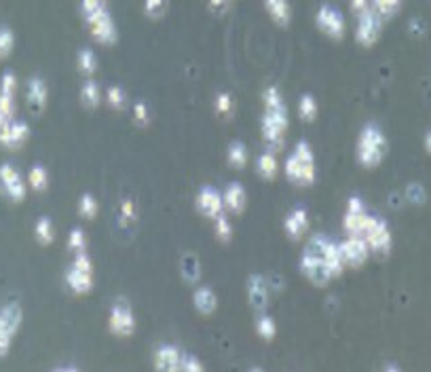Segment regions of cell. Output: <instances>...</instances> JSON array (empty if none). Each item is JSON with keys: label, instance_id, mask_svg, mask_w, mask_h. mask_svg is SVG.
<instances>
[{"label": "cell", "instance_id": "1", "mask_svg": "<svg viewBox=\"0 0 431 372\" xmlns=\"http://www.w3.org/2000/svg\"><path fill=\"white\" fill-rule=\"evenodd\" d=\"M290 127V113L279 87L271 85L262 91V117H260V138L266 150L282 152L286 144V134Z\"/></svg>", "mask_w": 431, "mask_h": 372}, {"label": "cell", "instance_id": "2", "mask_svg": "<svg viewBox=\"0 0 431 372\" xmlns=\"http://www.w3.org/2000/svg\"><path fill=\"white\" fill-rule=\"evenodd\" d=\"M328 243H330V237L328 235H313L309 237V241L304 243V250L300 254V260H298V267H300V273L317 288H323L328 286L334 277L328 269L326 264V250H328Z\"/></svg>", "mask_w": 431, "mask_h": 372}, {"label": "cell", "instance_id": "3", "mask_svg": "<svg viewBox=\"0 0 431 372\" xmlns=\"http://www.w3.org/2000/svg\"><path fill=\"white\" fill-rule=\"evenodd\" d=\"M284 176L290 184L298 188H309L317 180V159L315 150L307 140H300L294 144V148L288 152L284 161Z\"/></svg>", "mask_w": 431, "mask_h": 372}, {"label": "cell", "instance_id": "4", "mask_svg": "<svg viewBox=\"0 0 431 372\" xmlns=\"http://www.w3.org/2000/svg\"><path fill=\"white\" fill-rule=\"evenodd\" d=\"M389 142L381 125L366 123L355 140V159L364 170H376L387 159Z\"/></svg>", "mask_w": 431, "mask_h": 372}, {"label": "cell", "instance_id": "5", "mask_svg": "<svg viewBox=\"0 0 431 372\" xmlns=\"http://www.w3.org/2000/svg\"><path fill=\"white\" fill-rule=\"evenodd\" d=\"M81 13L93 40L99 45L117 42L119 28L111 9H108V0H81Z\"/></svg>", "mask_w": 431, "mask_h": 372}, {"label": "cell", "instance_id": "6", "mask_svg": "<svg viewBox=\"0 0 431 372\" xmlns=\"http://www.w3.org/2000/svg\"><path fill=\"white\" fill-rule=\"evenodd\" d=\"M64 282L68 290L76 296H85L93 290L95 284V271H93V260L89 252L72 254V260L64 273Z\"/></svg>", "mask_w": 431, "mask_h": 372}, {"label": "cell", "instance_id": "7", "mask_svg": "<svg viewBox=\"0 0 431 372\" xmlns=\"http://www.w3.org/2000/svg\"><path fill=\"white\" fill-rule=\"evenodd\" d=\"M370 254L372 256H389L391 254V248H393V233H391V227L376 214H370L361 235H359Z\"/></svg>", "mask_w": 431, "mask_h": 372}, {"label": "cell", "instance_id": "8", "mask_svg": "<svg viewBox=\"0 0 431 372\" xmlns=\"http://www.w3.org/2000/svg\"><path fill=\"white\" fill-rule=\"evenodd\" d=\"M315 26L332 40H341L347 34V19L339 7L330 3H321L315 11Z\"/></svg>", "mask_w": 431, "mask_h": 372}, {"label": "cell", "instance_id": "9", "mask_svg": "<svg viewBox=\"0 0 431 372\" xmlns=\"http://www.w3.org/2000/svg\"><path fill=\"white\" fill-rule=\"evenodd\" d=\"M383 24H385V19L376 13L374 7L366 9L364 13L355 15V40L361 47L376 45L381 38V34H383Z\"/></svg>", "mask_w": 431, "mask_h": 372}, {"label": "cell", "instance_id": "10", "mask_svg": "<svg viewBox=\"0 0 431 372\" xmlns=\"http://www.w3.org/2000/svg\"><path fill=\"white\" fill-rule=\"evenodd\" d=\"M108 330L119 339H129L136 332V313L129 302H113L111 313H108Z\"/></svg>", "mask_w": 431, "mask_h": 372}, {"label": "cell", "instance_id": "11", "mask_svg": "<svg viewBox=\"0 0 431 372\" xmlns=\"http://www.w3.org/2000/svg\"><path fill=\"white\" fill-rule=\"evenodd\" d=\"M22 320H24V313L19 305L11 302V305L0 307V357L9 353L13 337L17 334L22 326Z\"/></svg>", "mask_w": 431, "mask_h": 372}, {"label": "cell", "instance_id": "12", "mask_svg": "<svg viewBox=\"0 0 431 372\" xmlns=\"http://www.w3.org/2000/svg\"><path fill=\"white\" fill-rule=\"evenodd\" d=\"M372 211L368 209L366 201L359 197V195H351L347 199V205H345V214H343V231L345 235H353V237H359L368 218H370Z\"/></svg>", "mask_w": 431, "mask_h": 372}, {"label": "cell", "instance_id": "13", "mask_svg": "<svg viewBox=\"0 0 431 372\" xmlns=\"http://www.w3.org/2000/svg\"><path fill=\"white\" fill-rule=\"evenodd\" d=\"M195 207L199 214L205 218V220H216L218 216L227 214L225 211V201H222V191L218 188H213L209 184L201 186L197 191V197H195Z\"/></svg>", "mask_w": 431, "mask_h": 372}, {"label": "cell", "instance_id": "14", "mask_svg": "<svg viewBox=\"0 0 431 372\" xmlns=\"http://www.w3.org/2000/svg\"><path fill=\"white\" fill-rule=\"evenodd\" d=\"M0 191L5 193V197L13 203H19L28 195V180L13 168L11 163L0 165Z\"/></svg>", "mask_w": 431, "mask_h": 372}, {"label": "cell", "instance_id": "15", "mask_svg": "<svg viewBox=\"0 0 431 372\" xmlns=\"http://www.w3.org/2000/svg\"><path fill=\"white\" fill-rule=\"evenodd\" d=\"M15 91H17V76L7 70L0 79V127H5L9 121L15 119Z\"/></svg>", "mask_w": 431, "mask_h": 372}, {"label": "cell", "instance_id": "16", "mask_svg": "<svg viewBox=\"0 0 431 372\" xmlns=\"http://www.w3.org/2000/svg\"><path fill=\"white\" fill-rule=\"evenodd\" d=\"M341 245V254H343V260H345V267L347 269H359L368 262V258L372 256L366 241L361 237H353V235H345V239L339 241Z\"/></svg>", "mask_w": 431, "mask_h": 372}, {"label": "cell", "instance_id": "17", "mask_svg": "<svg viewBox=\"0 0 431 372\" xmlns=\"http://www.w3.org/2000/svg\"><path fill=\"white\" fill-rule=\"evenodd\" d=\"M309 227H311V216H309V209L302 205L292 207L284 218V233L288 235L290 241L304 239L309 233Z\"/></svg>", "mask_w": 431, "mask_h": 372}, {"label": "cell", "instance_id": "18", "mask_svg": "<svg viewBox=\"0 0 431 372\" xmlns=\"http://www.w3.org/2000/svg\"><path fill=\"white\" fill-rule=\"evenodd\" d=\"M247 300L256 313L266 311L268 300H271V282H268V277L260 273H254L247 277Z\"/></svg>", "mask_w": 431, "mask_h": 372}, {"label": "cell", "instance_id": "19", "mask_svg": "<svg viewBox=\"0 0 431 372\" xmlns=\"http://www.w3.org/2000/svg\"><path fill=\"white\" fill-rule=\"evenodd\" d=\"M180 362H182V351L172 343L158 345L152 353L154 372H180Z\"/></svg>", "mask_w": 431, "mask_h": 372}, {"label": "cell", "instance_id": "20", "mask_svg": "<svg viewBox=\"0 0 431 372\" xmlns=\"http://www.w3.org/2000/svg\"><path fill=\"white\" fill-rule=\"evenodd\" d=\"M28 138H30V125L22 119H13L5 127H0V146H5L9 150L24 146Z\"/></svg>", "mask_w": 431, "mask_h": 372}, {"label": "cell", "instance_id": "21", "mask_svg": "<svg viewBox=\"0 0 431 372\" xmlns=\"http://www.w3.org/2000/svg\"><path fill=\"white\" fill-rule=\"evenodd\" d=\"M222 201H225V211L233 218L239 216L247 207V191L241 182H229L222 188Z\"/></svg>", "mask_w": 431, "mask_h": 372}, {"label": "cell", "instance_id": "22", "mask_svg": "<svg viewBox=\"0 0 431 372\" xmlns=\"http://www.w3.org/2000/svg\"><path fill=\"white\" fill-rule=\"evenodd\" d=\"M26 102H28L30 113H34V115H40L47 108L49 89H47V83L40 76H30L28 79V83H26Z\"/></svg>", "mask_w": 431, "mask_h": 372}, {"label": "cell", "instance_id": "23", "mask_svg": "<svg viewBox=\"0 0 431 372\" xmlns=\"http://www.w3.org/2000/svg\"><path fill=\"white\" fill-rule=\"evenodd\" d=\"M254 168H256V174L266 180V182H271L279 176L282 172V163H279V154L273 152V150H262L258 156H256V161H254Z\"/></svg>", "mask_w": 431, "mask_h": 372}, {"label": "cell", "instance_id": "24", "mask_svg": "<svg viewBox=\"0 0 431 372\" xmlns=\"http://www.w3.org/2000/svg\"><path fill=\"white\" fill-rule=\"evenodd\" d=\"M193 307L201 315H211L218 309V296H216V292L207 286H197L193 292Z\"/></svg>", "mask_w": 431, "mask_h": 372}, {"label": "cell", "instance_id": "25", "mask_svg": "<svg viewBox=\"0 0 431 372\" xmlns=\"http://www.w3.org/2000/svg\"><path fill=\"white\" fill-rule=\"evenodd\" d=\"M266 13L279 26H288L292 22V5L290 0H262Z\"/></svg>", "mask_w": 431, "mask_h": 372}, {"label": "cell", "instance_id": "26", "mask_svg": "<svg viewBox=\"0 0 431 372\" xmlns=\"http://www.w3.org/2000/svg\"><path fill=\"white\" fill-rule=\"evenodd\" d=\"M247 161H250V150H247L245 142L233 140V142L229 144V148H227V163H229L233 170L241 172V170H245Z\"/></svg>", "mask_w": 431, "mask_h": 372}, {"label": "cell", "instance_id": "27", "mask_svg": "<svg viewBox=\"0 0 431 372\" xmlns=\"http://www.w3.org/2000/svg\"><path fill=\"white\" fill-rule=\"evenodd\" d=\"M180 275L190 286L199 284V280H201V260L193 252H186L182 256V260H180Z\"/></svg>", "mask_w": 431, "mask_h": 372}, {"label": "cell", "instance_id": "28", "mask_svg": "<svg viewBox=\"0 0 431 372\" xmlns=\"http://www.w3.org/2000/svg\"><path fill=\"white\" fill-rule=\"evenodd\" d=\"M79 97H81V104L85 106V108H97V106L104 102V91L99 89L97 81L85 79V83L81 85Z\"/></svg>", "mask_w": 431, "mask_h": 372}, {"label": "cell", "instance_id": "29", "mask_svg": "<svg viewBox=\"0 0 431 372\" xmlns=\"http://www.w3.org/2000/svg\"><path fill=\"white\" fill-rule=\"evenodd\" d=\"M256 334L262 339V341H273L277 337V324L273 320V315H268V311H260L256 313Z\"/></svg>", "mask_w": 431, "mask_h": 372}, {"label": "cell", "instance_id": "30", "mask_svg": "<svg viewBox=\"0 0 431 372\" xmlns=\"http://www.w3.org/2000/svg\"><path fill=\"white\" fill-rule=\"evenodd\" d=\"M104 102L108 104V108H113V111H125L127 106H129L127 91H125L121 85L106 87V91H104Z\"/></svg>", "mask_w": 431, "mask_h": 372}, {"label": "cell", "instance_id": "31", "mask_svg": "<svg viewBox=\"0 0 431 372\" xmlns=\"http://www.w3.org/2000/svg\"><path fill=\"white\" fill-rule=\"evenodd\" d=\"M97 56L91 51V49H79V53H76V68H79V72L83 74V76H87V79H93V74H95V70H97Z\"/></svg>", "mask_w": 431, "mask_h": 372}, {"label": "cell", "instance_id": "32", "mask_svg": "<svg viewBox=\"0 0 431 372\" xmlns=\"http://www.w3.org/2000/svg\"><path fill=\"white\" fill-rule=\"evenodd\" d=\"M296 108H298V115L304 123H311L317 119V113H319V106H317V99L311 95V93H302L298 97V104H296Z\"/></svg>", "mask_w": 431, "mask_h": 372}, {"label": "cell", "instance_id": "33", "mask_svg": "<svg viewBox=\"0 0 431 372\" xmlns=\"http://www.w3.org/2000/svg\"><path fill=\"white\" fill-rule=\"evenodd\" d=\"M34 237H36V241L42 243V245H51L53 241H56V227H53L51 218L42 216V218L36 220V225H34Z\"/></svg>", "mask_w": 431, "mask_h": 372}, {"label": "cell", "instance_id": "34", "mask_svg": "<svg viewBox=\"0 0 431 372\" xmlns=\"http://www.w3.org/2000/svg\"><path fill=\"white\" fill-rule=\"evenodd\" d=\"M26 180H28V188L34 191V193H42V191L49 188V172H47V168H42V165L30 168Z\"/></svg>", "mask_w": 431, "mask_h": 372}, {"label": "cell", "instance_id": "35", "mask_svg": "<svg viewBox=\"0 0 431 372\" xmlns=\"http://www.w3.org/2000/svg\"><path fill=\"white\" fill-rule=\"evenodd\" d=\"M117 214H119V223L121 227H131L136 220H138V205L131 197H125L119 201V209H117Z\"/></svg>", "mask_w": 431, "mask_h": 372}, {"label": "cell", "instance_id": "36", "mask_svg": "<svg viewBox=\"0 0 431 372\" xmlns=\"http://www.w3.org/2000/svg\"><path fill=\"white\" fill-rule=\"evenodd\" d=\"M76 211H79V216L85 218V220H93L97 216V211H99V203L97 199L91 195V193H83L79 197V203H76Z\"/></svg>", "mask_w": 431, "mask_h": 372}, {"label": "cell", "instance_id": "37", "mask_svg": "<svg viewBox=\"0 0 431 372\" xmlns=\"http://www.w3.org/2000/svg\"><path fill=\"white\" fill-rule=\"evenodd\" d=\"M211 229H213V235L218 241H231L233 239V223H231V216L229 214H222L216 220H211Z\"/></svg>", "mask_w": 431, "mask_h": 372}, {"label": "cell", "instance_id": "38", "mask_svg": "<svg viewBox=\"0 0 431 372\" xmlns=\"http://www.w3.org/2000/svg\"><path fill=\"white\" fill-rule=\"evenodd\" d=\"M170 0H142V11L150 19H158L168 13Z\"/></svg>", "mask_w": 431, "mask_h": 372}, {"label": "cell", "instance_id": "39", "mask_svg": "<svg viewBox=\"0 0 431 372\" xmlns=\"http://www.w3.org/2000/svg\"><path fill=\"white\" fill-rule=\"evenodd\" d=\"M404 201L410 205H425L427 201V191L421 182H410L404 188Z\"/></svg>", "mask_w": 431, "mask_h": 372}, {"label": "cell", "instance_id": "40", "mask_svg": "<svg viewBox=\"0 0 431 372\" xmlns=\"http://www.w3.org/2000/svg\"><path fill=\"white\" fill-rule=\"evenodd\" d=\"M87 245H89V239H87L85 229L74 227V229L68 233V250H70L72 254H81V252H87Z\"/></svg>", "mask_w": 431, "mask_h": 372}, {"label": "cell", "instance_id": "41", "mask_svg": "<svg viewBox=\"0 0 431 372\" xmlns=\"http://www.w3.org/2000/svg\"><path fill=\"white\" fill-rule=\"evenodd\" d=\"M213 111L218 113L220 117H229L233 111H235V99L229 91H220L216 93L213 97Z\"/></svg>", "mask_w": 431, "mask_h": 372}, {"label": "cell", "instance_id": "42", "mask_svg": "<svg viewBox=\"0 0 431 372\" xmlns=\"http://www.w3.org/2000/svg\"><path fill=\"white\" fill-rule=\"evenodd\" d=\"M131 121L138 125V127H148L150 121H152V115H150V108L146 102H133L131 106Z\"/></svg>", "mask_w": 431, "mask_h": 372}, {"label": "cell", "instance_id": "43", "mask_svg": "<svg viewBox=\"0 0 431 372\" xmlns=\"http://www.w3.org/2000/svg\"><path fill=\"white\" fill-rule=\"evenodd\" d=\"M370 3L383 19H391L402 7V0H370Z\"/></svg>", "mask_w": 431, "mask_h": 372}, {"label": "cell", "instance_id": "44", "mask_svg": "<svg viewBox=\"0 0 431 372\" xmlns=\"http://www.w3.org/2000/svg\"><path fill=\"white\" fill-rule=\"evenodd\" d=\"M180 372H205V366L199 357H195L193 353H182V362H180Z\"/></svg>", "mask_w": 431, "mask_h": 372}, {"label": "cell", "instance_id": "45", "mask_svg": "<svg viewBox=\"0 0 431 372\" xmlns=\"http://www.w3.org/2000/svg\"><path fill=\"white\" fill-rule=\"evenodd\" d=\"M13 45H15V36H13V32H11L9 28H0V58L9 56L11 49H13Z\"/></svg>", "mask_w": 431, "mask_h": 372}, {"label": "cell", "instance_id": "46", "mask_svg": "<svg viewBox=\"0 0 431 372\" xmlns=\"http://www.w3.org/2000/svg\"><path fill=\"white\" fill-rule=\"evenodd\" d=\"M207 5H209V9L213 11V13H227L229 9H231V5H233V0H207Z\"/></svg>", "mask_w": 431, "mask_h": 372}, {"label": "cell", "instance_id": "47", "mask_svg": "<svg viewBox=\"0 0 431 372\" xmlns=\"http://www.w3.org/2000/svg\"><path fill=\"white\" fill-rule=\"evenodd\" d=\"M351 11L355 13V15H359V13H364L366 9H370L372 7V3H370V0H351Z\"/></svg>", "mask_w": 431, "mask_h": 372}, {"label": "cell", "instance_id": "48", "mask_svg": "<svg viewBox=\"0 0 431 372\" xmlns=\"http://www.w3.org/2000/svg\"><path fill=\"white\" fill-rule=\"evenodd\" d=\"M423 24L421 22H416V19H410V30H412V34H416V36H421L423 34Z\"/></svg>", "mask_w": 431, "mask_h": 372}, {"label": "cell", "instance_id": "49", "mask_svg": "<svg viewBox=\"0 0 431 372\" xmlns=\"http://www.w3.org/2000/svg\"><path fill=\"white\" fill-rule=\"evenodd\" d=\"M423 146H425V152L431 156V129L425 134V138H423Z\"/></svg>", "mask_w": 431, "mask_h": 372}, {"label": "cell", "instance_id": "50", "mask_svg": "<svg viewBox=\"0 0 431 372\" xmlns=\"http://www.w3.org/2000/svg\"><path fill=\"white\" fill-rule=\"evenodd\" d=\"M53 372H79V370L72 368V366H66V368H58V370H53Z\"/></svg>", "mask_w": 431, "mask_h": 372}, {"label": "cell", "instance_id": "51", "mask_svg": "<svg viewBox=\"0 0 431 372\" xmlns=\"http://www.w3.org/2000/svg\"><path fill=\"white\" fill-rule=\"evenodd\" d=\"M383 372H402L398 366H393V364H389V366H385V370Z\"/></svg>", "mask_w": 431, "mask_h": 372}, {"label": "cell", "instance_id": "52", "mask_svg": "<svg viewBox=\"0 0 431 372\" xmlns=\"http://www.w3.org/2000/svg\"><path fill=\"white\" fill-rule=\"evenodd\" d=\"M247 372H264V370H262V368H260V366H254V368H250V370H247Z\"/></svg>", "mask_w": 431, "mask_h": 372}]
</instances>
